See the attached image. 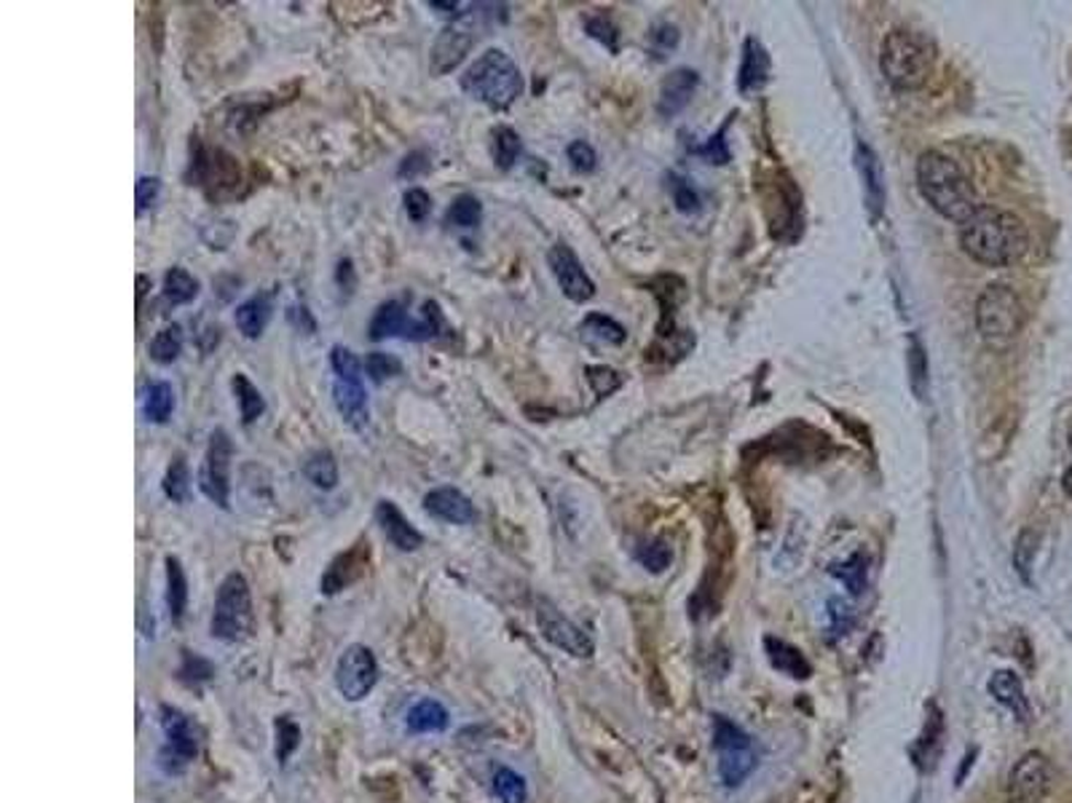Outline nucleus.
Segmentation results:
<instances>
[{"instance_id": "obj_23", "label": "nucleus", "mask_w": 1072, "mask_h": 803, "mask_svg": "<svg viewBox=\"0 0 1072 803\" xmlns=\"http://www.w3.org/2000/svg\"><path fill=\"white\" fill-rule=\"evenodd\" d=\"M764 648H767L769 664L778 672H784V675L794 678V681H807L812 675V667L807 662V657L797 646H791V642L767 638L764 640Z\"/></svg>"}, {"instance_id": "obj_31", "label": "nucleus", "mask_w": 1072, "mask_h": 803, "mask_svg": "<svg viewBox=\"0 0 1072 803\" xmlns=\"http://www.w3.org/2000/svg\"><path fill=\"white\" fill-rule=\"evenodd\" d=\"M181 354H183L181 324L162 327V330L153 336V341L147 343V356H151V362L162 364V367H166V364H172V362H177V356Z\"/></svg>"}, {"instance_id": "obj_58", "label": "nucleus", "mask_w": 1072, "mask_h": 803, "mask_svg": "<svg viewBox=\"0 0 1072 803\" xmlns=\"http://www.w3.org/2000/svg\"><path fill=\"white\" fill-rule=\"evenodd\" d=\"M1070 448H1072V435H1070ZM1062 485H1064V493L1072 498V461H1070V466H1068V472H1064V477H1062Z\"/></svg>"}, {"instance_id": "obj_1", "label": "nucleus", "mask_w": 1072, "mask_h": 803, "mask_svg": "<svg viewBox=\"0 0 1072 803\" xmlns=\"http://www.w3.org/2000/svg\"><path fill=\"white\" fill-rule=\"evenodd\" d=\"M960 246L965 255L982 265L1003 268L1019 263L1030 250L1027 226L1014 212L997 207H978L969 220L960 226Z\"/></svg>"}, {"instance_id": "obj_49", "label": "nucleus", "mask_w": 1072, "mask_h": 803, "mask_svg": "<svg viewBox=\"0 0 1072 803\" xmlns=\"http://www.w3.org/2000/svg\"><path fill=\"white\" fill-rule=\"evenodd\" d=\"M584 30H588L590 38L601 41L603 46H609L612 52L617 48V28H614L606 16H590V20L584 22Z\"/></svg>"}, {"instance_id": "obj_52", "label": "nucleus", "mask_w": 1072, "mask_h": 803, "mask_svg": "<svg viewBox=\"0 0 1072 803\" xmlns=\"http://www.w3.org/2000/svg\"><path fill=\"white\" fill-rule=\"evenodd\" d=\"M649 38H652V46H655V52H660L663 57L665 52L679 46V30H676L674 24H657V28L652 30Z\"/></svg>"}, {"instance_id": "obj_35", "label": "nucleus", "mask_w": 1072, "mask_h": 803, "mask_svg": "<svg viewBox=\"0 0 1072 803\" xmlns=\"http://www.w3.org/2000/svg\"><path fill=\"white\" fill-rule=\"evenodd\" d=\"M491 788H494V795L499 799V803H526L528 801L526 777L517 774L515 769H507V766H499V769L494 771Z\"/></svg>"}, {"instance_id": "obj_15", "label": "nucleus", "mask_w": 1072, "mask_h": 803, "mask_svg": "<svg viewBox=\"0 0 1072 803\" xmlns=\"http://www.w3.org/2000/svg\"><path fill=\"white\" fill-rule=\"evenodd\" d=\"M332 405H336L341 421L354 431H365L371 424V405H368V394L362 383L351 381H332Z\"/></svg>"}, {"instance_id": "obj_13", "label": "nucleus", "mask_w": 1072, "mask_h": 803, "mask_svg": "<svg viewBox=\"0 0 1072 803\" xmlns=\"http://www.w3.org/2000/svg\"><path fill=\"white\" fill-rule=\"evenodd\" d=\"M547 263H550L553 276H556L558 287L564 289V295L575 302H584L595 295V284L584 271V265L579 263V257L571 252V246L556 244L550 252H547Z\"/></svg>"}, {"instance_id": "obj_34", "label": "nucleus", "mask_w": 1072, "mask_h": 803, "mask_svg": "<svg viewBox=\"0 0 1072 803\" xmlns=\"http://www.w3.org/2000/svg\"><path fill=\"white\" fill-rule=\"evenodd\" d=\"M304 474L314 487H319V491H332V487L338 485L336 455H332L330 450H317V453H311L309 459H306Z\"/></svg>"}, {"instance_id": "obj_48", "label": "nucleus", "mask_w": 1072, "mask_h": 803, "mask_svg": "<svg viewBox=\"0 0 1072 803\" xmlns=\"http://www.w3.org/2000/svg\"><path fill=\"white\" fill-rule=\"evenodd\" d=\"M403 201H405V212H408V218L416 220V222L427 220L429 212H433V196H429L427 190H422V188H411L408 194H405Z\"/></svg>"}, {"instance_id": "obj_45", "label": "nucleus", "mask_w": 1072, "mask_h": 803, "mask_svg": "<svg viewBox=\"0 0 1072 803\" xmlns=\"http://www.w3.org/2000/svg\"><path fill=\"white\" fill-rule=\"evenodd\" d=\"M1035 549H1038V539H1035L1032 530H1025V534L1016 539V547H1014V565H1016V571L1021 573V579H1025V582H1030V568H1032V560H1035Z\"/></svg>"}, {"instance_id": "obj_46", "label": "nucleus", "mask_w": 1072, "mask_h": 803, "mask_svg": "<svg viewBox=\"0 0 1072 803\" xmlns=\"http://www.w3.org/2000/svg\"><path fill=\"white\" fill-rule=\"evenodd\" d=\"M670 194H674V201L676 207H679V212L692 215L700 209L698 190H694L687 180H681V177H670Z\"/></svg>"}, {"instance_id": "obj_42", "label": "nucleus", "mask_w": 1072, "mask_h": 803, "mask_svg": "<svg viewBox=\"0 0 1072 803\" xmlns=\"http://www.w3.org/2000/svg\"><path fill=\"white\" fill-rule=\"evenodd\" d=\"M636 558L646 571L663 573L670 565V560H674V554H670V547L665 541H644L636 549Z\"/></svg>"}, {"instance_id": "obj_51", "label": "nucleus", "mask_w": 1072, "mask_h": 803, "mask_svg": "<svg viewBox=\"0 0 1072 803\" xmlns=\"http://www.w3.org/2000/svg\"><path fill=\"white\" fill-rule=\"evenodd\" d=\"M158 194H162V183H158V177H140L138 180V212H145L147 207H153L158 199Z\"/></svg>"}, {"instance_id": "obj_6", "label": "nucleus", "mask_w": 1072, "mask_h": 803, "mask_svg": "<svg viewBox=\"0 0 1072 803\" xmlns=\"http://www.w3.org/2000/svg\"><path fill=\"white\" fill-rule=\"evenodd\" d=\"M1025 324V306L1008 284H989L976 300V327L984 341L1003 345L1014 341Z\"/></svg>"}, {"instance_id": "obj_17", "label": "nucleus", "mask_w": 1072, "mask_h": 803, "mask_svg": "<svg viewBox=\"0 0 1072 803\" xmlns=\"http://www.w3.org/2000/svg\"><path fill=\"white\" fill-rule=\"evenodd\" d=\"M424 509H427V515L451 525H470L478 520V512H474L470 498L448 485L429 491L427 496H424Z\"/></svg>"}, {"instance_id": "obj_28", "label": "nucleus", "mask_w": 1072, "mask_h": 803, "mask_svg": "<svg viewBox=\"0 0 1072 803\" xmlns=\"http://www.w3.org/2000/svg\"><path fill=\"white\" fill-rule=\"evenodd\" d=\"M584 341L595 345H622L627 341V332L620 321H614L606 314H588L582 324H579Z\"/></svg>"}, {"instance_id": "obj_29", "label": "nucleus", "mask_w": 1072, "mask_h": 803, "mask_svg": "<svg viewBox=\"0 0 1072 803\" xmlns=\"http://www.w3.org/2000/svg\"><path fill=\"white\" fill-rule=\"evenodd\" d=\"M231 392H233V397H237L239 416H242V424L244 426L255 424L258 418H261L263 413H266V399H263V394L258 392V386H252V381L244 373L233 375V378H231Z\"/></svg>"}, {"instance_id": "obj_55", "label": "nucleus", "mask_w": 1072, "mask_h": 803, "mask_svg": "<svg viewBox=\"0 0 1072 803\" xmlns=\"http://www.w3.org/2000/svg\"><path fill=\"white\" fill-rule=\"evenodd\" d=\"M427 169H429L427 153L413 151V153H408V156L403 158V164H400V177H418V175H422V172H427Z\"/></svg>"}, {"instance_id": "obj_10", "label": "nucleus", "mask_w": 1072, "mask_h": 803, "mask_svg": "<svg viewBox=\"0 0 1072 803\" xmlns=\"http://www.w3.org/2000/svg\"><path fill=\"white\" fill-rule=\"evenodd\" d=\"M379 683V662H375L373 651L362 642H351L343 648L336 664V689L347 702H362L371 696V691Z\"/></svg>"}, {"instance_id": "obj_56", "label": "nucleus", "mask_w": 1072, "mask_h": 803, "mask_svg": "<svg viewBox=\"0 0 1072 803\" xmlns=\"http://www.w3.org/2000/svg\"><path fill=\"white\" fill-rule=\"evenodd\" d=\"M700 153L711 161V164H726V161H730V151H726L722 132H719L717 138H711V142H708Z\"/></svg>"}, {"instance_id": "obj_44", "label": "nucleus", "mask_w": 1072, "mask_h": 803, "mask_svg": "<svg viewBox=\"0 0 1072 803\" xmlns=\"http://www.w3.org/2000/svg\"><path fill=\"white\" fill-rule=\"evenodd\" d=\"M566 158H569L571 169L579 172V175H590L599 164V156H595L593 145L584 140H575L569 147H566Z\"/></svg>"}, {"instance_id": "obj_27", "label": "nucleus", "mask_w": 1072, "mask_h": 803, "mask_svg": "<svg viewBox=\"0 0 1072 803\" xmlns=\"http://www.w3.org/2000/svg\"><path fill=\"white\" fill-rule=\"evenodd\" d=\"M166 610H169V619L175 624L183 622L186 616V605H188V579L186 571H183V562L177 558H166Z\"/></svg>"}, {"instance_id": "obj_50", "label": "nucleus", "mask_w": 1072, "mask_h": 803, "mask_svg": "<svg viewBox=\"0 0 1072 803\" xmlns=\"http://www.w3.org/2000/svg\"><path fill=\"white\" fill-rule=\"evenodd\" d=\"M588 381H590V386L595 388V394L599 397H606V394H612L614 388H620V375L614 373L612 367H588Z\"/></svg>"}, {"instance_id": "obj_12", "label": "nucleus", "mask_w": 1072, "mask_h": 803, "mask_svg": "<svg viewBox=\"0 0 1072 803\" xmlns=\"http://www.w3.org/2000/svg\"><path fill=\"white\" fill-rule=\"evenodd\" d=\"M536 624H539L542 635H545L553 646L560 648V651L569 653V657L575 659L593 657V640H590V635L584 632V629H579L571 619H566L556 605L545 601L536 605Z\"/></svg>"}, {"instance_id": "obj_19", "label": "nucleus", "mask_w": 1072, "mask_h": 803, "mask_svg": "<svg viewBox=\"0 0 1072 803\" xmlns=\"http://www.w3.org/2000/svg\"><path fill=\"white\" fill-rule=\"evenodd\" d=\"M700 78L694 70H687V67H679V70L670 73L668 78L663 80L660 86V100H657V110L663 116H676L687 108L689 100H692L694 89H698Z\"/></svg>"}, {"instance_id": "obj_57", "label": "nucleus", "mask_w": 1072, "mask_h": 803, "mask_svg": "<svg viewBox=\"0 0 1072 803\" xmlns=\"http://www.w3.org/2000/svg\"><path fill=\"white\" fill-rule=\"evenodd\" d=\"M429 9H440V14H453L456 16L459 14L461 6L459 3H442V0H433V3H429Z\"/></svg>"}, {"instance_id": "obj_9", "label": "nucleus", "mask_w": 1072, "mask_h": 803, "mask_svg": "<svg viewBox=\"0 0 1072 803\" xmlns=\"http://www.w3.org/2000/svg\"><path fill=\"white\" fill-rule=\"evenodd\" d=\"M231 459H233V442L226 429H215L209 435L205 461H201L199 472V487L201 493L220 509H228L231 502Z\"/></svg>"}, {"instance_id": "obj_3", "label": "nucleus", "mask_w": 1072, "mask_h": 803, "mask_svg": "<svg viewBox=\"0 0 1072 803\" xmlns=\"http://www.w3.org/2000/svg\"><path fill=\"white\" fill-rule=\"evenodd\" d=\"M936 67V46L915 30H890L879 52V70L898 91H917Z\"/></svg>"}, {"instance_id": "obj_33", "label": "nucleus", "mask_w": 1072, "mask_h": 803, "mask_svg": "<svg viewBox=\"0 0 1072 803\" xmlns=\"http://www.w3.org/2000/svg\"><path fill=\"white\" fill-rule=\"evenodd\" d=\"M175 413V388L166 381H153L145 392V418L151 424H166Z\"/></svg>"}, {"instance_id": "obj_36", "label": "nucleus", "mask_w": 1072, "mask_h": 803, "mask_svg": "<svg viewBox=\"0 0 1072 803\" xmlns=\"http://www.w3.org/2000/svg\"><path fill=\"white\" fill-rule=\"evenodd\" d=\"M907 370H909L911 392L917 394V399H926V394H928V356H926V349H922L920 338L917 336L909 338Z\"/></svg>"}, {"instance_id": "obj_41", "label": "nucleus", "mask_w": 1072, "mask_h": 803, "mask_svg": "<svg viewBox=\"0 0 1072 803\" xmlns=\"http://www.w3.org/2000/svg\"><path fill=\"white\" fill-rule=\"evenodd\" d=\"M274 728H276V761L285 766L289 761V756L298 750L300 728H298V723L289 718V715H282V718H276Z\"/></svg>"}, {"instance_id": "obj_4", "label": "nucleus", "mask_w": 1072, "mask_h": 803, "mask_svg": "<svg viewBox=\"0 0 1072 803\" xmlns=\"http://www.w3.org/2000/svg\"><path fill=\"white\" fill-rule=\"evenodd\" d=\"M461 89L489 108L507 110L523 95V76L507 52L489 48L467 67L461 76Z\"/></svg>"}, {"instance_id": "obj_40", "label": "nucleus", "mask_w": 1072, "mask_h": 803, "mask_svg": "<svg viewBox=\"0 0 1072 803\" xmlns=\"http://www.w3.org/2000/svg\"><path fill=\"white\" fill-rule=\"evenodd\" d=\"M330 364H332V373H336V378L351 381V383H362V373H365V362L357 360L354 351H349L347 345H332Z\"/></svg>"}, {"instance_id": "obj_24", "label": "nucleus", "mask_w": 1072, "mask_h": 803, "mask_svg": "<svg viewBox=\"0 0 1072 803\" xmlns=\"http://www.w3.org/2000/svg\"><path fill=\"white\" fill-rule=\"evenodd\" d=\"M271 314H274L271 298L266 293H261V295H252V298L244 300L242 306H237V314H233V317H237L239 332H242L248 341H255V338H261L263 332H266Z\"/></svg>"}, {"instance_id": "obj_14", "label": "nucleus", "mask_w": 1072, "mask_h": 803, "mask_svg": "<svg viewBox=\"0 0 1072 803\" xmlns=\"http://www.w3.org/2000/svg\"><path fill=\"white\" fill-rule=\"evenodd\" d=\"M368 554H371L368 541L354 543L349 552L338 554V558L328 565V571H325L322 582H319V592H322V595H336V592L347 590V586L354 584L357 579L365 573Z\"/></svg>"}, {"instance_id": "obj_43", "label": "nucleus", "mask_w": 1072, "mask_h": 803, "mask_svg": "<svg viewBox=\"0 0 1072 803\" xmlns=\"http://www.w3.org/2000/svg\"><path fill=\"white\" fill-rule=\"evenodd\" d=\"M365 373L371 375L373 383H384V381L394 378V375L403 373V362H400L394 354L373 351V354L365 356Z\"/></svg>"}, {"instance_id": "obj_20", "label": "nucleus", "mask_w": 1072, "mask_h": 803, "mask_svg": "<svg viewBox=\"0 0 1072 803\" xmlns=\"http://www.w3.org/2000/svg\"><path fill=\"white\" fill-rule=\"evenodd\" d=\"M989 694L995 696V702H1000L1003 707L1010 710L1021 723L1030 721V700H1027L1025 685H1021L1016 672L997 670L989 678Z\"/></svg>"}, {"instance_id": "obj_30", "label": "nucleus", "mask_w": 1072, "mask_h": 803, "mask_svg": "<svg viewBox=\"0 0 1072 803\" xmlns=\"http://www.w3.org/2000/svg\"><path fill=\"white\" fill-rule=\"evenodd\" d=\"M831 576L840 579V582L845 584V590L853 597L864 595L866 584H868V558L864 552L850 554L845 562H836V565H831Z\"/></svg>"}, {"instance_id": "obj_5", "label": "nucleus", "mask_w": 1072, "mask_h": 803, "mask_svg": "<svg viewBox=\"0 0 1072 803\" xmlns=\"http://www.w3.org/2000/svg\"><path fill=\"white\" fill-rule=\"evenodd\" d=\"M252 595L242 573H228L215 595L209 635L220 642H244L252 632Z\"/></svg>"}, {"instance_id": "obj_37", "label": "nucleus", "mask_w": 1072, "mask_h": 803, "mask_svg": "<svg viewBox=\"0 0 1072 803\" xmlns=\"http://www.w3.org/2000/svg\"><path fill=\"white\" fill-rule=\"evenodd\" d=\"M162 487H164V496L169 498V502L183 504L188 498L190 477H188V463L183 455H175V459L169 461V466H166L164 472Z\"/></svg>"}, {"instance_id": "obj_16", "label": "nucleus", "mask_w": 1072, "mask_h": 803, "mask_svg": "<svg viewBox=\"0 0 1072 803\" xmlns=\"http://www.w3.org/2000/svg\"><path fill=\"white\" fill-rule=\"evenodd\" d=\"M375 522H379L381 530H384L386 541H390L394 549H400V552H416V549L424 543V536L413 528V522L397 509V504L390 502V498H381V502L375 504Z\"/></svg>"}, {"instance_id": "obj_22", "label": "nucleus", "mask_w": 1072, "mask_h": 803, "mask_svg": "<svg viewBox=\"0 0 1072 803\" xmlns=\"http://www.w3.org/2000/svg\"><path fill=\"white\" fill-rule=\"evenodd\" d=\"M769 78V57L764 52V46L756 38H748L743 46V62H741V76H737V89L743 95H751V91H759Z\"/></svg>"}, {"instance_id": "obj_2", "label": "nucleus", "mask_w": 1072, "mask_h": 803, "mask_svg": "<svg viewBox=\"0 0 1072 803\" xmlns=\"http://www.w3.org/2000/svg\"><path fill=\"white\" fill-rule=\"evenodd\" d=\"M917 188L941 218L960 226L982 207L963 166L941 151H926L917 161Z\"/></svg>"}, {"instance_id": "obj_54", "label": "nucleus", "mask_w": 1072, "mask_h": 803, "mask_svg": "<svg viewBox=\"0 0 1072 803\" xmlns=\"http://www.w3.org/2000/svg\"><path fill=\"white\" fill-rule=\"evenodd\" d=\"M336 284H338V289H341V295H349L354 293V287H357V274H354V263L349 261V257H343V261H338V268H336Z\"/></svg>"}, {"instance_id": "obj_11", "label": "nucleus", "mask_w": 1072, "mask_h": 803, "mask_svg": "<svg viewBox=\"0 0 1072 803\" xmlns=\"http://www.w3.org/2000/svg\"><path fill=\"white\" fill-rule=\"evenodd\" d=\"M1053 782V766L1043 752L1032 750L1014 763L1008 774L1010 803H1040L1049 795Z\"/></svg>"}, {"instance_id": "obj_7", "label": "nucleus", "mask_w": 1072, "mask_h": 803, "mask_svg": "<svg viewBox=\"0 0 1072 803\" xmlns=\"http://www.w3.org/2000/svg\"><path fill=\"white\" fill-rule=\"evenodd\" d=\"M713 747L719 752V777L724 788H741L756 769V750L748 734L724 715H713Z\"/></svg>"}, {"instance_id": "obj_47", "label": "nucleus", "mask_w": 1072, "mask_h": 803, "mask_svg": "<svg viewBox=\"0 0 1072 803\" xmlns=\"http://www.w3.org/2000/svg\"><path fill=\"white\" fill-rule=\"evenodd\" d=\"M212 675H215V667L209 664L207 659H201V657H196V653L186 651V657H183V667H181V681L201 683V681H209Z\"/></svg>"}, {"instance_id": "obj_38", "label": "nucleus", "mask_w": 1072, "mask_h": 803, "mask_svg": "<svg viewBox=\"0 0 1072 803\" xmlns=\"http://www.w3.org/2000/svg\"><path fill=\"white\" fill-rule=\"evenodd\" d=\"M523 153V142L521 134L510 127H499L494 132V161L499 169H513Z\"/></svg>"}, {"instance_id": "obj_25", "label": "nucleus", "mask_w": 1072, "mask_h": 803, "mask_svg": "<svg viewBox=\"0 0 1072 803\" xmlns=\"http://www.w3.org/2000/svg\"><path fill=\"white\" fill-rule=\"evenodd\" d=\"M451 726V715L437 700L416 702L405 715V728L411 734H440Z\"/></svg>"}, {"instance_id": "obj_39", "label": "nucleus", "mask_w": 1072, "mask_h": 803, "mask_svg": "<svg viewBox=\"0 0 1072 803\" xmlns=\"http://www.w3.org/2000/svg\"><path fill=\"white\" fill-rule=\"evenodd\" d=\"M480 220H483V204L472 194H461L448 209V222H453L456 228H478Z\"/></svg>"}, {"instance_id": "obj_53", "label": "nucleus", "mask_w": 1072, "mask_h": 803, "mask_svg": "<svg viewBox=\"0 0 1072 803\" xmlns=\"http://www.w3.org/2000/svg\"><path fill=\"white\" fill-rule=\"evenodd\" d=\"M829 616H831V629H834L836 635H845L850 624H853V610H850V605L840 601H829Z\"/></svg>"}, {"instance_id": "obj_32", "label": "nucleus", "mask_w": 1072, "mask_h": 803, "mask_svg": "<svg viewBox=\"0 0 1072 803\" xmlns=\"http://www.w3.org/2000/svg\"><path fill=\"white\" fill-rule=\"evenodd\" d=\"M164 300L172 302V306H186L199 295V279L190 276L186 268L175 265L164 274Z\"/></svg>"}, {"instance_id": "obj_18", "label": "nucleus", "mask_w": 1072, "mask_h": 803, "mask_svg": "<svg viewBox=\"0 0 1072 803\" xmlns=\"http://www.w3.org/2000/svg\"><path fill=\"white\" fill-rule=\"evenodd\" d=\"M474 46V35L464 28H448L437 35L433 52H429V70L435 76H446L448 70H453L461 59L467 57V52Z\"/></svg>"}, {"instance_id": "obj_8", "label": "nucleus", "mask_w": 1072, "mask_h": 803, "mask_svg": "<svg viewBox=\"0 0 1072 803\" xmlns=\"http://www.w3.org/2000/svg\"><path fill=\"white\" fill-rule=\"evenodd\" d=\"M158 721H162L164 732V747L158 750V766L164 774H183L186 766L199 756V728L188 718L183 710L162 704L158 710Z\"/></svg>"}, {"instance_id": "obj_21", "label": "nucleus", "mask_w": 1072, "mask_h": 803, "mask_svg": "<svg viewBox=\"0 0 1072 803\" xmlns=\"http://www.w3.org/2000/svg\"><path fill=\"white\" fill-rule=\"evenodd\" d=\"M411 324H413V319L408 317V311L403 308V302L390 300V302H381V306L375 308L368 332H371V341H386V338H408Z\"/></svg>"}, {"instance_id": "obj_26", "label": "nucleus", "mask_w": 1072, "mask_h": 803, "mask_svg": "<svg viewBox=\"0 0 1072 803\" xmlns=\"http://www.w3.org/2000/svg\"><path fill=\"white\" fill-rule=\"evenodd\" d=\"M858 169H861V177H864L868 209L877 215L885 201V175H883V166H879L877 153H874L868 145H864V142H858Z\"/></svg>"}]
</instances>
